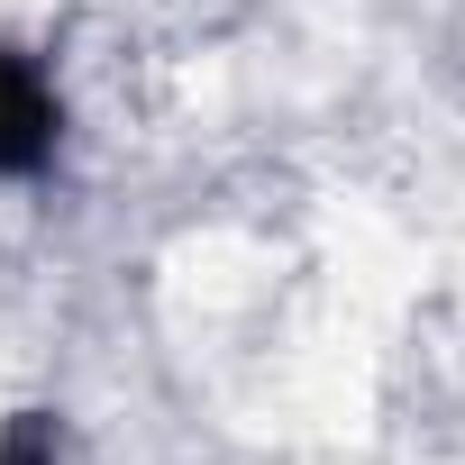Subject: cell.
<instances>
[{
	"label": "cell",
	"instance_id": "cell-1",
	"mask_svg": "<svg viewBox=\"0 0 465 465\" xmlns=\"http://www.w3.org/2000/svg\"><path fill=\"white\" fill-rule=\"evenodd\" d=\"M64 155V92L55 74L0 37V183H46Z\"/></svg>",
	"mask_w": 465,
	"mask_h": 465
},
{
	"label": "cell",
	"instance_id": "cell-2",
	"mask_svg": "<svg viewBox=\"0 0 465 465\" xmlns=\"http://www.w3.org/2000/svg\"><path fill=\"white\" fill-rule=\"evenodd\" d=\"M0 465H55V429L46 420H10L0 429Z\"/></svg>",
	"mask_w": 465,
	"mask_h": 465
}]
</instances>
